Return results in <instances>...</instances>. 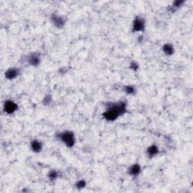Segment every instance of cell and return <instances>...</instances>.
I'll return each mask as SVG.
<instances>
[{"instance_id": "obj_9", "label": "cell", "mask_w": 193, "mask_h": 193, "mask_svg": "<svg viewBox=\"0 0 193 193\" xmlns=\"http://www.w3.org/2000/svg\"><path fill=\"white\" fill-rule=\"evenodd\" d=\"M140 166L138 165H134L129 169V173L131 176H137L140 173Z\"/></svg>"}, {"instance_id": "obj_4", "label": "cell", "mask_w": 193, "mask_h": 193, "mask_svg": "<svg viewBox=\"0 0 193 193\" xmlns=\"http://www.w3.org/2000/svg\"><path fill=\"white\" fill-rule=\"evenodd\" d=\"M4 109H5V113L12 114L17 109V105L13 101L7 100L5 101V104H4Z\"/></svg>"}, {"instance_id": "obj_5", "label": "cell", "mask_w": 193, "mask_h": 193, "mask_svg": "<svg viewBox=\"0 0 193 193\" xmlns=\"http://www.w3.org/2000/svg\"><path fill=\"white\" fill-rule=\"evenodd\" d=\"M19 75V69L16 68H11L5 72V77L8 79H13Z\"/></svg>"}, {"instance_id": "obj_14", "label": "cell", "mask_w": 193, "mask_h": 193, "mask_svg": "<svg viewBox=\"0 0 193 193\" xmlns=\"http://www.w3.org/2000/svg\"><path fill=\"white\" fill-rule=\"evenodd\" d=\"M85 186V182L84 180H81V181L77 182V183H76V187L77 188H84Z\"/></svg>"}, {"instance_id": "obj_1", "label": "cell", "mask_w": 193, "mask_h": 193, "mask_svg": "<svg viewBox=\"0 0 193 193\" xmlns=\"http://www.w3.org/2000/svg\"><path fill=\"white\" fill-rule=\"evenodd\" d=\"M126 112V104L124 102L111 105L109 109L105 112L103 116L107 121H114L120 115L124 114Z\"/></svg>"}, {"instance_id": "obj_6", "label": "cell", "mask_w": 193, "mask_h": 193, "mask_svg": "<svg viewBox=\"0 0 193 193\" xmlns=\"http://www.w3.org/2000/svg\"><path fill=\"white\" fill-rule=\"evenodd\" d=\"M51 20H52L53 24H54L57 27H59V28L64 27V24H65V20H64L63 17H59V16L53 15Z\"/></svg>"}, {"instance_id": "obj_2", "label": "cell", "mask_w": 193, "mask_h": 193, "mask_svg": "<svg viewBox=\"0 0 193 193\" xmlns=\"http://www.w3.org/2000/svg\"><path fill=\"white\" fill-rule=\"evenodd\" d=\"M58 138L62 141L63 143H65L66 146L72 147L75 143V137L73 133L70 131H65V132L61 133L59 134Z\"/></svg>"}, {"instance_id": "obj_12", "label": "cell", "mask_w": 193, "mask_h": 193, "mask_svg": "<svg viewBox=\"0 0 193 193\" xmlns=\"http://www.w3.org/2000/svg\"><path fill=\"white\" fill-rule=\"evenodd\" d=\"M48 176L51 180H55L57 176H58V173H57V172L55 171H51L49 173Z\"/></svg>"}, {"instance_id": "obj_10", "label": "cell", "mask_w": 193, "mask_h": 193, "mask_svg": "<svg viewBox=\"0 0 193 193\" xmlns=\"http://www.w3.org/2000/svg\"><path fill=\"white\" fill-rule=\"evenodd\" d=\"M158 153V147H157L156 146H155V145H153V146H150V147L148 148L147 154L150 158L155 156V155Z\"/></svg>"}, {"instance_id": "obj_15", "label": "cell", "mask_w": 193, "mask_h": 193, "mask_svg": "<svg viewBox=\"0 0 193 193\" xmlns=\"http://www.w3.org/2000/svg\"><path fill=\"white\" fill-rule=\"evenodd\" d=\"M182 3H183V2H181V1H176V2H175L174 3H173V9H174V8H177V7L180 6V5H182Z\"/></svg>"}, {"instance_id": "obj_8", "label": "cell", "mask_w": 193, "mask_h": 193, "mask_svg": "<svg viewBox=\"0 0 193 193\" xmlns=\"http://www.w3.org/2000/svg\"><path fill=\"white\" fill-rule=\"evenodd\" d=\"M31 149L35 153H39L42 149V143L38 140H33L31 143Z\"/></svg>"}, {"instance_id": "obj_13", "label": "cell", "mask_w": 193, "mask_h": 193, "mask_svg": "<svg viewBox=\"0 0 193 193\" xmlns=\"http://www.w3.org/2000/svg\"><path fill=\"white\" fill-rule=\"evenodd\" d=\"M124 90H125V92L128 94H133L134 92V88L132 86H127V87H125Z\"/></svg>"}, {"instance_id": "obj_3", "label": "cell", "mask_w": 193, "mask_h": 193, "mask_svg": "<svg viewBox=\"0 0 193 193\" xmlns=\"http://www.w3.org/2000/svg\"><path fill=\"white\" fill-rule=\"evenodd\" d=\"M144 27L145 23L143 18L138 17L134 20V24H133V30L134 31H136V32L143 31L144 30Z\"/></svg>"}, {"instance_id": "obj_7", "label": "cell", "mask_w": 193, "mask_h": 193, "mask_svg": "<svg viewBox=\"0 0 193 193\" xmlns=\"http://www.w3.org/2000/svg\"><path fill=\"white\" fill-rule=\"evenodd\" d=\"M27 61H28L29 64H31V65L38 66L39 64V63H40V57H39V54H31V55L28 57Z\"/></svg>"}, {"instance_id": "obj_11", "label": "cell", "mask_w": 193, "mask_h": 193, "mask_svg": "<svg viewBox=\"0 0 193 193\" xmlns=\"http://www.w3.org/2000/svg\"><path fill=\"white\" fill-rule=\"evenodd\" d=\"M163 51L168 55H171L173 53V48L171 44H166L163 47Z\"/></svg>"}]
</instances>
